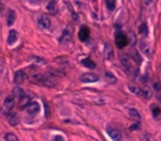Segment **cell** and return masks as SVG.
Returning a JSON list of instances; mask_svg holds the SVG:
<instances>
[{"mask_svg": "<svg viewBox=\"0 0 161 141\" xmlns=\"http://www.w3.org/2000/svg\"><path fill=\"white\" fill-rule=\"evenodd\" d=\"M32 82L35 84H39V85H42V86H47V87H53L58 83L56 79L53 76L42 75V74H38L32 76Z\"/></svg>", "mask_w": 161, "mask_h": 141, "instance_id": "cell-1", "label": "cell"}, {"mask_svg": "<svg viewBox=\"0 0 161 141\" xmlns=\"http://www.w3.org/2000/svg\"><path fill=\"white\" fill-rule=\"evenodd\" d=\"M115 42H116V45H117L118 49H123V47H125V46L127 45L128 39L124 33L117 32V33H116V37H115Z\"/></svg>", "mask_w": 161, "mask_h": 141, "instance_id": "cell-2", "label": "cell"}, {"mask_svg": "<svg viewBox=\"0 0 161 141\" xmlns=\"http://www.w3.org/2000/svg\"><path fill=\"white\" fill-rule=\"evenodd\" d=\"M72 34H73L72 28H71V27H66V28L64 29L61 37H60V43H61V44H66L68 42L71 41V39H72Z\"/></svg>", "mask_w": 161, "mask_h": 141, "instance_id": "cell-3", "label": "cell"}, {"mask_svg": "<svg viewBox=\"0 0 161 141\" xmlns=\"http://www.w3.org/2000/svg\"><path fill=\"white\" fill-rule=\"evenodd\" d=\"M99 79V76L95 73H84L80 75V81L83 83H95Z\"/></svg>", "mask_w": 161, "mask_h": 141, "instance_id": "cell-4", "label": "cell"}, {"mask_svg": "<svg viewBox=\"0 0 161 141\" xmlns=\"http://www.w3.org/2000/svg\"><path fill=\"white\" fill-rule=\"evenodd\" d=\"M120 61H121V64L124 65V67L127 70L132 72V58L128 55V54L124 53L120 55Z\"/></svg>", "mask_w": 161, "mask_h": 141, "instance_id": "cell-5", "label": "cell"}, {"mask_svg": "<svg viewBox=\"0 0 161 141\" xmlns=\"http://www.w3.org/2000/svg\"><path fill=\"white\" fill-rule=\"evenodd\" d=\"M107 133L114 141H121V133L119 132V130L113 127H107L106 129Z\"/></svg>", "mask_w": 161, "mask_h": 141, "instance_id": "cell-6", "label": "cell"}, {"mask_svg": "<svg viewBox=\"0 0 161 141\" xmlns=\"http://www.w3.org/2000/svg\"><path fill=\"white\" fill-rule=\"evenodd\" d=\"M14 96H8L4 101V108L6 109V112L8 114L9 112L12 110V108L14 107Z\"/></svg>", "mask_w": 161, "mask_h": 141, "instance_id": "cell-7", "label": "cell"}, {"mask_svg": "<svg viewBox=\"0 0 161 141\" xmlns=\"http://www.w3.org/2000/svg\"><path fill=\"white\" fill-rule=\"evenodd\" d=\"M139 46H140V50L142 51V53L146 54L148 58H151V56H152V49H151V46L149 45L147 42L140 41Z\"/></svg>", "mask_w": 161, "mask_h": 141, "instance_id": "cell-8", "label": "cell"}, {"mask_svg": "<svg viewBox=\"0 0 161 141\" xmlns=\"http://www.w3.org/2000/svg\"><path fill=\"white\" fill-rule=\"evenodd\" d=\"M27 112L31 115H35L40 112V105L37 101H30L29 105L27 106Z\"/></svg>", "mask_w": 161, "mask_h": 141, "instance_id": "cell-9", "label": "cell"}, {"mask_svg": "<svg viewBox=\"0 0 161 141\" xmlns=\"http://www.w3.org/2000/svg\"><path fill=\"white\" fill-rule=\"evenodd\" d=\"M27 79V74L23 70H17L14 73V83L16 84H22Z\"/></svg>", "mask_w": 161, "mask_h": 141, "instance_id": "cell-10", "label": "cell"}, {"mask_svg": "<svg viewBox=\"0 0 161 141\" xmlns=\"http://www.w3.org/2000/svg\"><path fill=\"white\" fill-rule=\"evenodd\" d=\"M7 118H8V121L9 124L11 126H16V124H19V117L16 112H9L7 114Z\"/></svg>", "mask_w": 161, "mask_h": 141, "instance_id": "cell-11", "label": "cell"}, {"mask_svg": "<svg viewBox=\"0 0 161 141\" xmlns=\"http://www.w3.org/2000/svg\"><path fill=\"white\" fill-rule=\"evenodd\" d=\"M88 35H89V30L87 27H85L83 25L82 28H80V32H78V37H80V41H86L87 39H88Z\"/></svg>", "mask_w": 161, "mask_h": 141, "instance_id": "cell-12", "label": "cell"}, {"mask_svg": "<svg viewBox=\"0 0 161 141\" xmlns=\"http://www.w3.org/2000/svg\"><path fill=\"white\" fill-rule=\"evenodd\" d=\"M39 25H40V28H42V29H49L50 27H51V21L47 17L45 16H43V17L40 18V20H39Z\"/></svg>", "mask_w": 161, "mask_h": 141, "instance_id": "cell-13", "label": "cell"}, {"mask_svg": "<svg viewBox=\"0 0 161 141\" xmlns=\"http://www.w3.org/2000/svg\"><path fill=\"white\" fill-rule=\"evenodd\" d=\"M16 18H17V16H16L14 10L9 9L8 12H7V23H8V25H12L13 22L16 21Z\"/></svg>", "mask_w": 161, "mask_h": 141, "instance_id": "cell-14", "label": "cell"}, {"mask_svg": "<svg viewBox=\"0 0 161 141\" xmlns=\"http://www.w3.org/2000/svg\"><path fill=\"white\" fill-rule=\"evenodd\" d=\"M114 55V51H113V47L109 45V44H105V49H104V56L106 60H110Z\"/></svg>", "mask_w": 161, "mask_h": 141, "instance_id": "cell-15", "label": "cell"}, {"mask_svg": "<svg viewBox=\"0 0 161 141\" xmlns=\"http://www.w3.org/2000/svg\"><path fill=\"white\" fill-rule=\"evenodd\" d=\"M17 39H18L17 31H14V30H11V31L9 32L8 40H7V42H8V44H13L14 42L17 41Z\"/></svg>", "mask_w": 161, "mask_h": 141, "instance_id": "cell-16", "label": "cell"}, {"mask_svg": "<svg viewBox=\"0 0 161 141\" xmlns=\"http://www.w3.org/2000/svg\"><path fill=\"white\" fill-rule=\"evenodd\" d=\"M128 87H129V91H132V93H134V94H136V95L144 96V89H142V88L137 87V86L132 85V84H129V85H128Z\"/></svg>", "mask_w": 161, "mask_h": 141, "instance_id": "cell-17", "label": "cell"}, {"mask_svg": "<svg viewBox=\"0 0 161 141\" xmlns=\"http://www.w3.org/2000/svg\"><path fill=\"white\" fill-rule=\"evenodd\" d=\"M129 116L132 117V119H134L136 121H140V119H141L139 112L137 109H134V108L129 109Z\"/></svg>", "mask_w": 161, "mask_h": 141, "instance_id": "cell-18", "label": "cell"}, {"mask_svg": "<svg viewBox=\"0 0 161 141\" xmlns=\"http://www.w3.org/2000/svg\"><path fill=\"white\" fill-rule=\"evenodd\" d=\"M47 9L49 12L51 13H56L58 12V7H56V2H55V0H51L47 6Z\"/></svg>", "mask_w": 161, "mask_h": 141, "instance_id": "cell-19", "label": "cell"}, {"mask_svg": "<svg viewBox=\"0 0 161 141\" xmlns=\"http://www.w3.org/2000/svg\"><path fill=\"white\" fill-rule=\"evenodd\" d=\"M30 103V98L28 97V96H23L21 99H19V106H20V108L21 109H23V108H26L28 105H29Z\"/></svg>", "mask_w": 161, "mask_h": 141, "instance_id": "cell-20", "label": "cell"}, {"mask_svg": "<svg viewBox=\"0 0 161 141\" xmlns=\"http://www.w3.org/2000/svg\"><path fill=\"white\" fill-rule=\"evenodd\" d=\"M24 95H26V94H24V91H23L22 88L16 87L14 89H13V96H14L16 98H18V99H21Z\"/></svg>", "mask_w": 161, "mask_h": 141, "instance_id": "cell-21", "label": "cell"}, {"mask_svg": "<svg viewBox=\"0 0 161 141\" xmlns=\"http://www.w3.org/2000/svg\"><path fill=\"white\" fill-rule=\"evenodd\" d=\"M82 63H83V65H84L85 67H87V68H95V62H93L91 58H84V60L82 61Z\"/></svg>", "mask_w": 161, "mask_h": 141, "instance_id": "cell-22", "label": "cell"}, {"mask_svg": "<svg viewBox=\"0 0 161 141\" xmlns=\"http://www.w3.org/2000/svg\"><path fill=\"white\" fill-rule=\"evenodd\" d=\"M132 60H134L137 64H141V61H142V60H141V56L139 55V53L135 50L132 52Z\"/></svg>", "mask_w": 161, "mask_h": 141, "instance_id": "cell-23", "label": "cell"}, {"mask_svg": "<svg viewBox=\"0 0 161 141\" xmlns=\"http://www.w3.org/2000/svg\"><path fill=\"white\" fill-rule=\"evenodd\" d=\"M151 112H152V115L155 118H158L159 115L161 114V109L158 107L157 105H151Z\"/></svg>", "mask_w": 161, "mask_h": 141, "instance_id": "cell-24", "label": "cell"}, {"mask_svg": "<svg viewBox=\"0 0 161 141\" xmlns=\"http://www.w3.org/2000/svg\"><path fill=\"white\" fill-rule=\"evenodd\" d=\"M105 2H106V7L108 10H114L115 7H116V1L115 0H105Z\"/></svg>", "mask_w": 161, "mask_h": 141, "instance_id": "cell-25", "label": "cell"}, {"mask_svg": "<svg viewBox=\"0 0 161 141\" xmlns=\"http://www.w3.org/2000/svg\"><path fill=\"white\" fill-rule=\"evenodd\" d=\"M4 139H6V141H19L18 137L13 133H7L4 136Z\"/></svg>", "mask_w": 161, "mask_h": 141, "instance_id": "cell-26", "label": "cell"}, {"mask_svg": "<svg viewBox=\"0 0 161 141\" xmlns=\"http://www.w3.org/2000/svg\"><path fill=\"white\" fill-rule=\"evenodd\" d=\"M142 89H144V96H142V97H144L146 99H150V98H151V96H152V93H151V91H150L148 87L142 88Z\"/></svg>", "mask_w": 161, "mask_h": 141, "instance_id": "cell-27", "label": "cell"}, {"mask_svg": "<svg viewBox=\"0 0 161 141\" xmlns=\"http://www.w3.org/2000/svg\"><path fill=\"white\" fill-rule=\"evenodd\" d=\"M106 77H108V81H109L110 83H116V77H115L114 75L111 74V73H106Z\"/></svg>", "mask_w": 161, "mask_h": 141, "instance_id": "cell-28", "label": "cell"}, {"mask_svg": "<svg viewBox=\"0 0 161 141\" xmlns=\"http://www.w3.org/2000/svg\"><path fill=\"white\" fill-rule=\"evenodd\" d=\"M139 32L142 34H146L147 33V25L144 24V23H142V24L139 27Z\"/></svg>", "mask_w": 161, "mask_h": 141, "instance_id": "cell-29", "label": "cell"}, {"mask_svg": "<svg viewBox=\"0 0 161 141\" xmlns=\"http://www.w3.org/2000/svg\"><path fill=\"white\" fill-rule=\"evenodd\" d=\"M139 127H140L139 121H136L135 124H132V127H130V128H129V129H130V130H135V129H138V128H139Z\"/></svg>", "mask_w": 161, "mask_h": 141, "instance_id": "cell-30", "label": "cell"}, {"mask_svg": "<svg viewBox=\"0 0 161 141\" xmlns=\"http://www.w3.org/2000/svg\"><path fill=\"white\" fill-rule=\"evenodd\" d=\"M53 141H64L63 137H61V136H55Z\"/></svg>", "mask_w": 161, "mask_h": 141, "instance_id": "cell-31", "label": "cell"}, {"mask_svg": "<svg viewBox=\"0 0 161 141\" xmlns=\"http://www.w3.org/2000/svg\"><path fill=\"white\" fill-rule=\"evenodd\" d=\"M153 87H155V89H156L157 91H160V84H159V83H156L155 85H153Z\"/></svg>", "mask_w": 161, "mask_h": 141, "instance_id": "cell-32", "label": "cell"}, {"mask_svg": "<svg viewBox=\"0 0 161 141\" xmlns=\"http://www.w3.org/2000/svg\"><path fill=\"white\" fill-rule=\"evenodd\" d=\"M149 138H150V136H149L148 133H146V138H144V136L142 137V139H141V141H148Z\"/></svg>", "mask_w": 161, "mask_h": 141, "instance_id": "cell-33", "label": "cell"}, {"mask_svg": "<svg viewBox=\"0 0 161 141\" xmlns=\"http://www.w3.org/2000/svg\"><path fill=\"white\" fill-rule=\"evenodd\" d=\"M4 70V63L1 62V60H0V73Z\"/></svg>", "mask_w": 161, "mask_h": 141, "instance_id": "cell-34", "label": "cell"}, {"mask_svg": "<svg viewBox=\"0 0 161 141\" xmlns=\"http://www.w3.org/2000/svg\"><path fill=\"white\" fill-rule=\"evenodd\" d=\"M157 97H158V99H159V100H160V101H161V91H158Z\"/></svg>", "mask_w": 161, "mask_h": 141, "instance_id": "cell-35", "label": "cell"}, {"mask_svg": "<svg viewBox=\"0 0 161 141\" xmlns=\"http://www.w3.org/2000/svg\"><path fill=\"white\" fill-rule=\"evenodd\" d=\"M2 11H4V4L0 2V13L2 12Z\"/></svg>", "mask_w": 161, "mask_h": 141, "instance_id": "cell-36", "label": "cell"}, {"mask_svg": "<svg viewBox=\"0 0 161 141\" xmlns=\"http://www.w3.org/2000/svg\"><path fill=\"white\" fill-rule=\"evenodd\" d=\"M35 1H38V2H40V1H42V0H35Z\"/></svg>", "mask_w": 161, "mask_h": 141, "instance_id": "cell-37", "label": "cell"}]
</instances>
